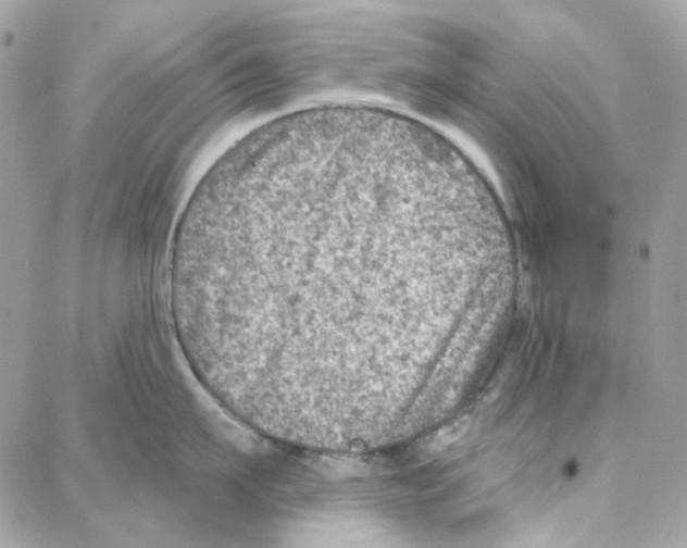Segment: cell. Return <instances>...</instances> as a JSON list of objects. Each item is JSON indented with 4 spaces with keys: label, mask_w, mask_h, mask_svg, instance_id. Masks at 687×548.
<instances>
[{
    "label": "cell",
    "mask_w": 687,
    "mask_h": 548,
    "mask_svg": "<svg viewBox=\"0 0 687 548\" xmlns=\"http://www.w3.org/2000/svg\"><path fill=\"white\" fill-rule=\"evenodd\" d=\"M426 214L395 184L352 171L268 183L210 219L224 311L254 323L355 332L389 321L385 265L421 241Z\"/></svg>",
    "instance_id": "6da1fadb"
}]
</instances>
